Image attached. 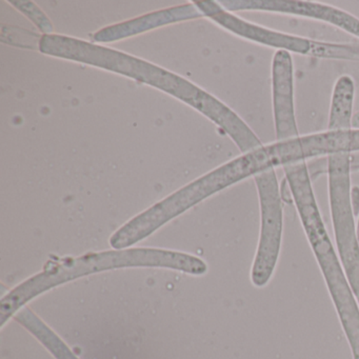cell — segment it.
<instances>
[{"label": "cell", "mask_w": 359, "mask_h": 359, "mask_svg": "<svg viewBox=\"0 0 359 359\" xmlns=\"http://www.w3.org/2000/svg\"><path fill=\"white\" fill-rule=\"evenodd\" d=\"M136 266L173 269L191 275H203L208 271L207 264L196 256L161 249L112 250L51 262L41 273L27 279L1 298L0 323L5 325L30 300L57 285L94 273Z\"/></svg>", "instance_id": "1"}, {"label": "cell", "mask_w": 359, "mask_h": 359, "mask_svg": "<svg viewBox=\"0 0 359 359\" xmlns=\"http://www.w3.org/2000/svg\"><path fill=\"white\" fill-rule=\"evenodd\" d=\"M302 228L316 257L338 318L352 351L353 359H359V306L353 294L341 262L338 258L321 217L310 172L306 161L283 167Z\"/></svg>", "instance_id": "2"}, {"label": "cell", "mask_w": 359, "mask_h": 359, "mask_svg": "<svg viewBox=\"0 0 359 359\" xmlns=\"http://www.w3.org/2000/svg\"><path fill=\"white\" fill-rule=\"evenodd\" d=\"M41 51L57 57L100 67L154 86L194 107L217 126L224 125L230 118L231 109L217 98L172 73L126 54L57 35L43 37Z\"/></svg>", "instance_id": "3"}, {"label": "cell", "mask_w": 359, "mask_h": 359, "mask_svg": "<svg viewBox=\"0 0 359 359\" xmlns=\"http://www.w3.org/2000/svg\"><path fill=\"white\" fill-rule=\"evenodd\" d=\"M233 184L232 174L224 163L130 220L112 235L111 247L123 250L140 243L193 205Z\"/></svg>", "instance_id": "4"}, {"label": "cell", "mask_w": 359, "mask_h": 359, "mask_svg": "<svg viewBox=\"0 0 359 359\" xmlns=\"http://www.w3.org/2000/svg\"><path fill=\"white\" fill-rule=\"evenodd\" d=\"M351 154L327 156L329 201L336 247L355 297L359 298V241L351 205Z\"/></svg>", "instance_id": "5"}, {"label": "cell", "mask_w": 359, "mask_h": 359, "mask_svg": "<svg viewBox=\"0 0 359 359\" xmlns=\"http://www.w3.org/2000/svg\"><path fill=\"white\" fill-rule=\"evenodd\" d=\"M260 205V233L257 250L251 269L254 287L270 283L280 253L283 231V199L275 169L254 177Z\"/></svg>", "instance_id": "6"}, {"label": "cell", "mask_w": 359, "mask_h": 359, "mask_svg": "<svg viewBox=\"0 0 359 359\" xmlns=\"http://www.w3.org/2000/svg\"><path fill=\"white\" fill-rule=\"evenodd\" d=\"M226 11H262L320 20L359 39V20L352 14L323 4L302 0H230L220 1Z\"/></svg>", "instance_id": "7"}, {"label": "cell", "mask_w": 359, "mask_h": 359, "mask_svg": "<svg viewBox=\"0 0 359 359\" xmlns=\"http://www.w3.org/2000/svg\"><path fill=\"white\" fill-rule=\"evenodd\" d=\"M195 5L201 14L208 16L210 20L237 36L266 47L275 48L277 51L283 50L290 53L292 52L302 55H309L310 53L312 45L311 39L252 24L243 18H237L234 14H231L224 10L219 3L198 1L195 3Z\"/></svg>", "instance_id": "8"}, {"label": "cell", "mask_w": 359, "mask_h": 359, "mask_svg": "<svg viewBox=\"0 0 359 359\" xmlns=\"http://www.w3.org/2000/svg\"><path fill=\"white\" fill-rule=\"evenodd\" d=\"M272 102L276 142L299 137L294 109V71L291 53L275 52L272 60Z\"/></svg>", "instance_id": "9"}, {"label": "cell", "mask_w": 359, "mask_h": 359, "mask_svg": "<svg viewBox=\"0 0 359 359\" xmlns=\"http://www.w3.org/2000/svg\"><path fill=\"white\" fill-rule=\"evenodd\" d=\"M203 15L194 6L184 5L180 7L172 8V9L163 10V11L155 12L148 14L144 18L137 20L123 22L116 26L109 27L94 35L96 41H114L131 35L144 32L151 28L163 26V25L173 24L180 20H191Z\"/></svg>", "instance_id": "10"}, {"label": "cell", "mask_w": 359, "mask_h": 359, "mask_svg": "<svg viewBox=\"0 0 359 359\" xmlns=\"http://www.w3.org/2000/svg\"><path fill=\"white\" fill-rule=\"evenodd\" d=\"M354 95V81L348 75H342L336 81L332 93L327 131H348L352 129Z\"/></svg>", "instance_id": "11"}, {"label": "cell", "mask_w": 359, "mask_h": 359, "mask_svg": "<svg viewBox=\"0 0 359 359\" xmlns=\"http://www.w3.org/2000/svg\"><path fill=\"white\" fill-rule=\"evenodd\" d=\"M309 56L359 62V43H331L312 41Z\"/></svg>", "instance_id": "12"}, {"label": "cell", "mask_w": 359, "mask_h": 359, "mask_svg": "<svg viewBox=\"0 0 359 359\" xmlns=\"http://www.w3.org/2000/svg\"><path fill=\"white\" fill-rule=\"evenodd\" d=\"M16 5V7L18 9L22 10V12L26 13V15H28L35 24L37 25L39 29H41V32L45 33H51L52 30H53V27H52L51 22L47 20L45 15H43V12L36 7L35 4L32 3H14Z\"/></svg>", "instance_id": "13"}, {"label": "cell", "mask_w": 359, "mask_h": 359, "mask_svg": "<svg viewBox=\"0 0 359 359\" xmlns=\"http://www.w3.org/2000/svg\"><path fill=\"white\" fill-rule=\"evenodd\" d=\"M279 192H280V197L283 199V201L287 203H294L293 201V195H292L291 188H290L289 182L287 180H283V184H281L280 188H279Z\"/></svg>", "instance_id": "14"}, {"label": "cell", "mask_w": 359, "mask_h": 359, "mask_svg": "<svg viewBox=\"0 0 359 359\" xmlns=\"http://www.w3.org/2000/svg\"><path fill=\"white\" fill-rule=\"evenodd\" d=\"M351 205H352L353 213L355 217L359 215V188L358 187H353L351 189Z\"/></svg>", "instance_id": "15"}, {"label": "cell", "mask_w": 359, "mask_h": 359, "mask_svg": "<svg viewBox=\"0 0 359 359\" xmlns=\"http://www.w3.org/2000/svg\"><path fill=\"white\" fill-rule=\"evenodd\" d=\"M357 237H358V241H359V215H358V224H357Z\"/></svg>", "instance_id": "16"}, {"label": "cell", "mask_w": 359, "mask_h": 359, "mask_svg": "<svg viewBox=\"0 0 359 359\" xmlns=\"http://www.w3.org/2000/svg\"><path fill=\"white\" fill-rule=\"evenodd\" d=\"M357 300H358V304H359V298H357Z\"/></svg>", "instance_id": "17"}]
</instances>
